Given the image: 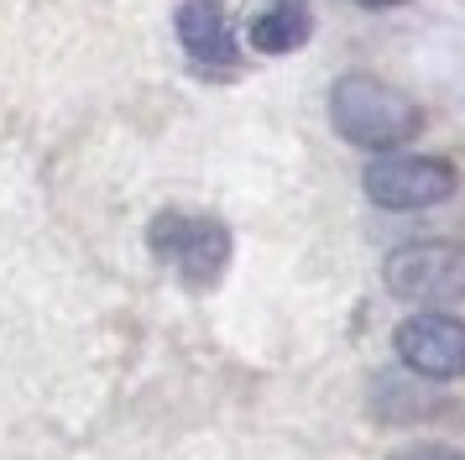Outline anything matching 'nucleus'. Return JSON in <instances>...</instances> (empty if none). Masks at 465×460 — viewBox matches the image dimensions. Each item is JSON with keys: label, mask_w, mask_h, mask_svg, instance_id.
Segmentation results:
<instances>
[{"label": "nucleus", "mask_w": 465, "mask_h": 460, "mask_svg": "<svg viewBox=\"0 0 465 460\" xmlns=\"http://www.w3.org/2000/svg\"><path fill=\"white\" fill-rule=\"evenodd\" d=\"M330 121L351 146L366 152H402L423 131V110L402 89L371 79V74H345L330 89Z\"/></svg>", "instance_id": "1"}, {"label": "nucleus", "mask_w": 465, "mask_h": 460, "mask_svg": "<svg viewBox=\"0 0 465 460\" xmlns=\"http://www.w3.org/2000/svg\"><path fill=\"white\" fill-rule=\"evenodd\" d=\"M387 293L419 309L465 304V246L460 241H408L387 256Z\"/></svg>", "instance_id": "2"}, {"label": "nucleus", "mask_w": 465, "mask_h": 460, "mask_svg": "<svg viewBox=\"0 0 465 460\" xmlns=\"http://www.w3.org/2000/svg\"><path fill=\"white\" fill-rule=\"evenodd\" d=\"M455 184H460L455 163L429 152H377L361 178L377 209H434L455 194Z\"/></svg>", "instance_id": "3"}, {"label": "nucleus", "mask_w": 465, "mask_h": 460, "mask_svg": "<svg viewBox=\"0 0 465 460\" xmlns=\"http://www.w3.org/2000/svg\"><path fill=\"white\" fill-rule=\"evenodd\" d=\"M152 251L178 267V277L189 283V288H210L214 277L225 272L231 262V230L220 225V220H204V215H157L147 230Z\"/></svg>", "instance_id": "4"}, {"label": "nucleus", "mask_w": 465, "mask_h": 460, "mask_svg": "<svg viewBox=\"0 0 465 460\" xmlns=\"http://www.w3.org/2000/svg\"><path fill=\"white\" fill-rule=\"evenodd\" d=\"M398 361L423 382H455L465 376V319L444 309H419L398 325Z\"/></svg>", "instance_id": "5"}, {"label": "nucleus", "mask_w": 465, "mask_h": 460, "mask_svg": "<svg viewBox=\"0 0 465 460\" xmlns=\"http://www.w3.org/2000/svg\"><path fill=\"white\" fill-rule=\"evenodd\" d=\"M178 42L199 68H235V32H231V11L220 0H183L178 5Z\"/></svg>", "instance_id": "6"}, {"label": "nucleus", "mask_w": 465, "mask_h": 460, "mask_svg": "<svg viewBox=\"0 0 465 460\" xmlns=\"http://www.w3.org/2000/svg\"><path fill=\"white\" fill-rule=\"evenodd\" d=\"M314 32L309 0H267V11L252 16V47L256 53H293Z\"/></svg>", "instance_id": "7"}, {"label": "nucleus", "mask_w": 465, "mask_h": 460, "mask_svg": "<svg viewBox=\"0 0 465 460\" xmlns=\"http://www.w3.org/2000/svg\"><path fill=\"white\" fill-rule=\"evenodd\" d=\"M392 460H465L460 450H450V445H413V450H402Z\"/></svg>", "instance_id": "8"}, {"label": "nucleus", "mask_w": 465, "mask_h": 460, "mask_svg": "<svg viewBox=\"0 0 465 460\" xmlns=\"http://www.w3.org/2000/svg\"><path fill=\"white\" fill-rule=\"evenodd\" d=\"M356 5H366V11H387V5H402V0H356Z\"/></svg>", "instance_id": "9"}]
</instances>
